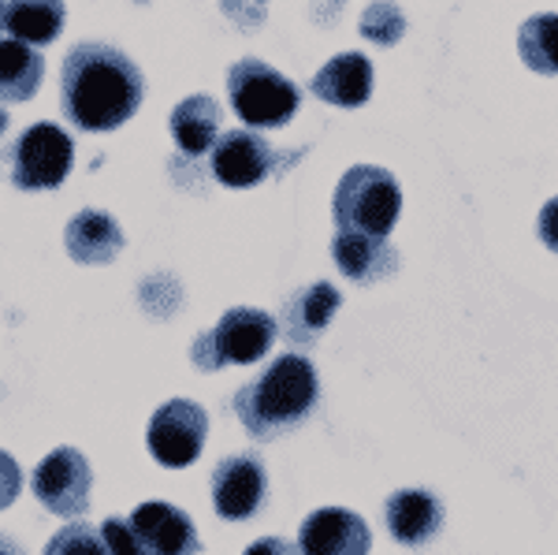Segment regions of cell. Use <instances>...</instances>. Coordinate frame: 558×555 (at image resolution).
Masks as SVG:
<instances>
[{"label":"cell","instance_id":"24","mask_svg":"<svg viewBox=\"0 0 558 555\" xmlns=\"http://www.w3.org/2000/svg\"><path fill=\"white\" fill-rule=\"evenodd\" d=\"M101 536L108 544V555H149L138 544V536H134L131 522H123V518H108V522L101 526Z\"/></svg>","mask_w":558,"mask_h":555},{"label":"cell","instance_id":"22","mask_svg":"<svg viewBox=\"0 0 558 555\" xmlns=\"http://www.w3.org/2000/svg\"><path fill=\"white\" fill-rule=\"evenodd\" d=\"M362 34L373 45L391 49V45H399L402 34H407V15H402V8L395 4V0H376L362 15Z\"/></svg>","mask_w":558,"mask_h":555},{"label":"cell","instance_id":"27","mask_svg":"<svg viewBox=\"0 0 558 555\" xmlns=\"http://www.w3.org/2000/svg\"><path fill=\"white\" fill-rule=\"evenodd\" d=\"M539 239H544L547 250L558 254V198H551L539 209Z\"/></svg>","mask_w":558,"mask_h":555},{"label":"cell","instance_id":"31","mask_svg":"<svg viewBox=\"0 0 558 555\" xmlns=\"http://www.w3.org/2000/svg\"><path fill=\"white\" fill-rule=\"evenodd\" d=\"M4 4L8 0H0V31H4Z\"/></svg>","mask_w":558,"mask_h":555},{"label":"cell","instance_id":"30","mask_svg":"<svg viewBox=\"0 0 558 555\" xmlns=\"http://www.w3.org/2000/svg\"><path fill=\"white\" fill-rule=\"evenodd\" d=\"M4 128H8V112L0 109V134H4Z\"/></svg>","mask_w":558,"mask_h":555},{"label":"cell","instance_id":"12","mask_svg":"<svg viewBox=\"0 0 558 555\" xmlns=\"http://www.w3.org/2000/svg\"><path fill=\"white\" fill-rule=\"evenodd\" d=\"M131 530L149 555H194L202 548L191 518L172 504H160V499L142 504L131 515Z\"/></svg>","mask_w":558,"mask_h":555},{"label":"cell","instance_id":"7","mask_svg":"<svg viewBox=\"0 0 558 555\" xmlns=\"http://www.w3.org/2000/svg\"><path fill=\"white\" fill-rule=\"evenodd\" d=\"M205 436H209V414L191 399H172L149 418L146 444L160 467L183 470L202 455Z\"/></svg>","mask_w":558,"mask_h":555},{"label":"cell","instance_id":"17","mask_svg":"<svg viewBox=\"0 0 558 555\" xmlns=\"http://www.w3.org/2000/svg\"><path fill=\"white\" fill-rule=\"evenodd\" d=\"M331 257L354 283H376L399 268V254H395L387 239L357 236V231H339L331 239Z\"/></svg>","mask_w":558,"mask_h":555},{"label":"cell","instance_id":"8","mask_svg":"<svg viewBox=\"0 0 558 555\" xmlns=\"http://www.w3.org/2000/svg\"><path fill=\"white\" fill-rule=\"evenodd\" d=\"M34 496L60 518H78L89 507V485H94V473L83 451L75 447H57L49 459L34 470Z\"/></svg>","mask_w":558,"mask_h":555},{"label":"cell","instance_id":"9","mask_svg":"<svg viewBox=\"0 0 558 555\" xmlns=\"http://www.w3.org/2000/svg\"><path fill=\"white\" fill-rule=\"evenodd\" d=\"M268 473L254 455H228L213 470V507L228 522H246L265 507Z\"/></svg>","mask_w":558,"mask_h":555},{"label":"cell","instance_id":"21","mask_svg":"<svg viewBox=\"0 0 558 555\" xmlns=\"http://www.w3.org/2000/svg\"><path fill=\"white\" fill-rule=\"evenodd\" d=\"M518 52L525 68L536 71V75H558V15L544 12L521 23Z\"/></svg>","mask_w":558,"mask_h":555},{"label":"cell","instance_id":"2","mask_svg":"<svg viewBox=\"0 0 558 555\" xmlns=\"http://www.w3.org/2000/svg\"><path fill=\"white\" fill-rule=\"evenodd\" d=\"M320 396L317 370L310 358L291 354L276 358L257 381L235 391V414L254 441H276L287 429H299L313 414Z\"/></svg>","mask_w":558,"mask_h":555},{"label":"cell","instance_id":"3","mask_svg":"<svg viewBox=\"0 0 558 555\" xmlns=\"http://www.w3.org/2000/svg\"><path fill=\"white\" fill-rule=\"evenodd\" d=\"M399 209H402L399 179L376 165L350 168L339 179L336 202H331L339 231H357V236H373V239L391 236V228L399 224Z\"/></svg>","mask_w":558,"mask_h":555},{"label":"cell","instance_id":"19","mask_svg":"<svg viewBox=\"0 0 558 555\" xmlns=\"http://www.w3.org/2000/svg\"><path fill=\"white\" fill-rule=\"evenodd\" d=\"M68 20L64 0H8L4 31L26 45H49L60 38Z\"/></svg>","mask_w":558,"mask_h":555},{"label":"cell","instance_id":"1","mask_svg":"<svg viewBox=\"0 0 558 555\" xmlns=\"http://www.w3.org/2000/svg\"><path fill=\"white\" fill-rule=\"evenodd\" d=\"M146 79L128 52L101 41H83L64 57L60 101L64 116L83 131H116L138 112Z\"/></svg>","mask_w":558,"mask_h":555},{"label":"cell","instance_id":"26","mask_svg":"<svg viewBox=\"0 0 558 555\" xmlns=\"http://www.w3.org/2000/svg\"><path fill=\"white\" fill-rule=\"evenodd\" d=\"M23 488V473H20V462L12 459L8 451H0V511L15 504Z\"/></svg>","mask_w":558,"mask_h":555},{"label":"cell","instance_id":"14","mask_svg":"<svg viewBox=\"0 0 558 555\" xmlns=\"http://www.w3.org/2000/svg\"><path fill=\"white\" fill-rule=\"evenodd\" d=\"M384 522L399 544L421 548V544H428L432 536L444 530V504L425 488H402L387 499Z\"/></svg>","mask_w":558,"mask_h":555},{"label":"cell","instance_id":"25","mask_svg":"<svg viewBox=\"0 0 558 555\" xmlns=\"http://www.w3.org/2000/svg\"><path fill=\"white\" fill-rule=\"evenodd\" d=\"M223 12H228L242 31H254V26L265 23L268 0H223Z\"/></svg>","mask_w":558,"mask_h":555},{"label":"cell","instance_id":"11","mask_svg":"<svg viewBox=\"0 0 558 555\" xmlns=\"http://www.w3.org/2000/svg\"><path fill=\"white\" fill-rule=\"evenodd\" d=\"M368 548H373V536H368L365 518L347 507H320L302 522V555H368Z\"/></svg>","mask_w":558,"mask_h":555},{"label":"cell","instance_id":"16","mask_svg":"<svg viewBox=\"0 0 558 555\" xmlns=\"http://www.w3.org/2000/svg\"><path fill=\"white\" fill-rule=\"evenodd\" d=\"M64 246H68L71 262H78V265H108L120 257L123 231L108 213L83 209L78 217H71L64 231Z\"/></svg>","mask_w":558,"mask_h":555},{"label":"cell","instance_id":"29","mask_svg":"<svg viewBox=\"0 0 558 555\" xmlns=\"http://www.w3.org/2000/svg\"><path fill=\"white\" fill-rule=\"evenodd\" d=\"M0 555H23V548L8 533H0Z\"/></svg>","mask_w":558,"mask_h":555},{"label":"cell","instance_id":"20","mask_svg":"<svg viewBox=\"0 0 558 555\" xmlns=\"http://www.w3.org/2000/svg\"><path fill=\"white\" fill-rule=\"evenodd\" d=\"M45 60L20 38L0 41V101H31L41 86Z\"/></svg>","mask_w":558,"mask_h":555},{"label":"cell","instance_id":"5","mask_svg":"<svg viewBox=\"0 0 558 555\" xmlns=\"http://www.w3.org/2000/svg\"><path fill=\"white\" fill-rule=\"evenodd\" d=\"M276 317L265 310H228L220 321H216L213 333L194 339V365L205 373H216L223 365H254L260 362L276 343Z\"/></svg>","mask_w":558,"mask_h":555},{"label":"cell","instance_id":"18","mask_svg":"<svg viewBox=\"0 0 558 555\" xmlns=\"http://www.w3.org/2000/svg\"><path fill=\"white\" fill-rule=\"evenodd\" d=\"M168 128H172V138L179 142V149H183L186 157L209 154L216 146V134H220V105L205 94L186 97L183 105L172 109Z\"/></svg>","mask_w":558,"mask_h":555},{"label":"cell","instance_id":"4","mask_svg":"<svg viewBox=\"0 0 558 555\" xmlns=\"http://www.w3.org/2000/svg\"><path fill=\"white\" fill-rule=\"evenodd\" d=\"M228 97L239 120L250 128H283L302 105V89L287 75H279L272 64L257 57H246L228 71Z\"/></svg>","mask_w":558,"mask_h":555},{"label":"cell","instance_id":"6","mask_svg":"<svg viewBox=\"0 0 558 555\" xmlns=\"http://www.w3.org/2000/svg\"><path fill=\"white\" fill-rule=\"evenodd\" d=\"M75 142L57 123H34L12 146V183L20 191H52L71 176Z\"/></svg>","mask_w":558,"mask_h":555},{"label":"cell","instance_id":"28","mask_svg":"<svg viewBox=\"0 0 558 555\" xmlns=\"http://www.w3.org/2000/svg\"><path fill=\"white\" fill-rule=\"evenodd\" d=\"M246 555H299V548L283 536H260L257 544H250Z\"/></svg>","mask_w":558,"mask_h":555},{"label":"cell","instance_id":"13","mask_svg":"<svg viewBox=\"0 0 558 555\" xmlns=\"http://www.w3.org/2000/svg\"><path fill=\"white\" fill-rule=\"evenodd\" d=\"M339 306H343L339 291L320 280V283H310V288L294 291L291 299L283 302V310H279L276 325H279V333L287 336V343L310 347L324 336V328L331 325Z\"/></svg>","mask_w":558,"mask_h":555},{"label":"cell","instance_id":"10","mask_svg":"<svg viewBox=\"0 0 558 555\" xmlns=\"http://www.w3.org/2000/svg\"><path fill=\"white\" fill-rule=\"evenodd\" d=\"M276 172V146L268 138H260L257 131H228L216 138L213 146V176L223 186H257L260 179Z\"/></svg>","mask_w":558,"mask_h":555},{"label":"cell","instance_id":"15","mask_svg":"<svg viewBox=\"0 0 558 555\" xmlns=\"http://www.w3.org/2000/svg\"><path fill=\"white\" fill-rule=\"evenodd\" d=\"M313 94L336 109H357L373 94V64L362 52H339L313 75Z\"/></svg>","mask_w":558,"mask_h":555},{"label":"cell","instance_id":"23","mask_svg":"<svg viewBox=\"0 0 558 555\" xmlns=\"http://www.w3.org/2000/svg\"><path fill=\"white\" fill-rule=\"evenodd\" d=\"M45 555H108V544L101 530L86 522H71L60 533H52V541L45 544Z\"/></svg>","mask_w":558,"mask_h":555}]
</instances>
